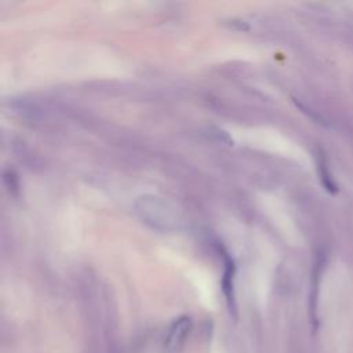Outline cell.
Wrapping results in <instances>:
<instances>
[{
  "mask_svg": "<svg viewBox=\"0 0 353 353\" xmlns=\"http://www.w3.org/2000/svg\"><path fill=\"white\" fill-rule=\"evenodd\" d=\"M137 211L139 216L154 229L172 230L176 226V216L160 197L142 196L138 199Z\"/></svg>",
  "mask_w": 353,
  "mask_h": 353,
  "instance_id": "obj_1",
  "label": "cell"
},
{
  "mask_svg": "<svg viewBox=\"0 0 353 353\" xmlns=\"http://www.w3.org/2000/svg\"><path fill=\"white\" fill-rule=\"evenodd\" d=\"M219 252L223 256V262H225V270H223L221 287H222V292H223L229 313L236 319L237 317V303H236V294H234L236 268H234L233 259L229 256V254L226 251H223V248H221Z\"/></svg>",
  "mask_w": 353,
  "mask_h": 353,
  "instance_id": "obj_2",
  "label": "cell"
},
{
  "mask_svg": "<svg viewBox=\"0 0 353 353\" xmlns=\"http://www.w3.org/2000/svg\"><path fill=\"white\" fill-rule=\"evenodd\" d=\"M190 328H192V319L189 316H181L179 319H176L171 324L168 334L165 335V341H164L165 350L170 353L178 352L183 346L190 332Z\"/></svg>",
  "mask_w": 353,
  "mask_h": 353,
  "instance_id": "obj_3",
  "label": "cell"
},
{
  "mask_svg": "<svg viewBox=\"0 0 353 353\" xmlns=\"http://www.w3.org/2000/svg\"><path fill=\"white\" fill-rule=\"evenodd\" d=\"M324 259H317L314 269H313V277H312V287L309 294V320L312 325V331L316 332L319 328V290H320V279L323 272Z\"/></svg>",
  "mask_w": 353,
  "mask_h": 353,
  "instance_id": "obj_4",
  "label": "cell"
},
{
  "mask_svg": "<svg viewBox=\"0 0 353 353\" xmlns=\"http://www.w3.org/2000/svg\"><path fill=\"white\" fill-rule=\"evenodd\" d=\"M316 168H317V174H319V179L323 185V188L330 193V194H336L338 193V183L332 176V172L330 170L328 161H327V156L324 153V150L321 148L316 149Z\"/></svg>",
  "mask_w": 353,
  "mask_h": 353,
  "instance_id": "obj_5",
  "label": "cell"
},
{
  "mask_svg": "<svg viewBox=\"0 0 353 353\" xmlns=\"http://www.w3.org/2000/svg\"><path fill=\"white\" fill-rule=\"evenodd\" d=\"M4 182L7 183L10 192H18L19 183H18V178L12 170H7L4 172Z\"/></svg>",
  "mask_w": 353,
  "mask_h": 353,
  "instance_id": "obj_6",
  "label": "cell"
}]
</instances>
